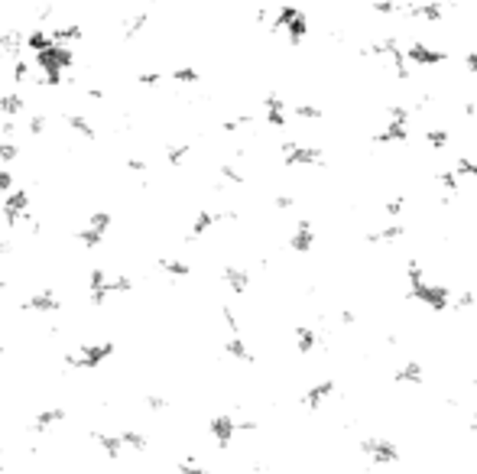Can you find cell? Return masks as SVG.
Returning a JSON list of instances; mask_svg holds the SVG:
<instances>
[{
  "mask_svg": "<svg viewBox=\"0 0 477 474\" xmlns=\"http://www.w3.org/2000/svg\"><path fill=\"white\" fill-rule=\"evenodd\" d=\"M88 98H91V101H101V98H104V91H101V88H88Z\"/></svg>",
  "mask_w": 477,
  "mask_h": 474,
  "instance_id": "cell-32",
  "label": "cell"
},
{
  "mask_svg": "<svg viewBox=\"0 0 477 474\" xmlns=\"http://www.w3.org/2000/svg\"><path fill=\"white\" fill-rule=\"evenodd\" d=\"M108 289L110 293H130V289H134V280H130V276H117V280H108Z\"/></svg>",
  "mask_w": 477,
  "mask_h": 474,
  "instance_id": "cell-23",
  "label": "cell"
},
{
  "mask_svg": "<svg viewBox=\"0 0 477 474\" xmlns=\"http://www.w3.org/2000/svg\"><path fill=\"white\" fill-rule=\"evenodd\" d=\"M17 134V127H13V120H7V124H4V136H13Z\"/></svg>",
  "mask_w": 477,
  "mask_h": 474,
  "instance_id": "cell-33",
  "label": "cell"
},
{
  "mask_svg": "<svg viewBox=\"0 0 477 474\" xmlns=\"http://www.w3.org/2000/svg\"><path fill=\"white\" fill-rule=\"evenodd\" d=\"M17 156H20V146L13 143L10 136H4V140H0V162H13Z\"/></svg>",
  "mask_w": 477,
  "mask_h": 474,
  "instance_id": "cell-22",
  "label": "cell"
},
{
  "mask_svg": "<svg viewBox=\"0 0 477 474\" xmlns=\"http://www.w3.org/2000/svg\"><path fill=\"white\" fill-rule=\"evenodd\" d=\"M10 250H13V241H10V237H0V257H7Z\"/></svg>",
  "mask_w": 477,
  "mask_h": 474,
  "instance_id": "cell-31",
  "label": "cell"
},
{
  "mask_svg": "<svg viewBox=\"0 0 477 474\" xmlns=\"http://www.w3.org/2000/svg\"><path fill=\"white\" fill-rule=\"evenodd\" d=\"M13 186H17L13 172H10V169H0V195H10V192H13Z\"/></svg>",
  "mask_w": 477,
  "mask_h": 474,
  "instance_id": "cell-24",
  "label": "cell"
},
{
  "mask_svg": "<svg viewBox=\"0 0 477 474\" xmlns=\"http://www.w3.org/2000/svg\"><path fill=\"white\" fill-rule=\"evenodd\" d=\"M59 423H65V409L52 406V409L36 413V419H33V425H30V429H33V432H46V429H52V425H59Z\"/></svg>",
  "mask_w": 477,
  "mask_h": 474,
  "instance_id": "cell-7",
  "label": "cell"
},
{
  "mask_svg": "<svg viewBox=\"0 0 477 474\" xmlns=\"http://www.w3.org/2000/svg\"><path fill=\"white\" fill-rule=\"evenodd\" d=\"M120 439H124L127 449H134V451H146V449H150V442H146V435H143V432H136V429L120 432Z\"/></svg>",
  "mask_w": 477,
  "mask_h": 474,
  "instance_id": "cell-19",
  "label": "cell"
},
{
  "mask_svg": "<svg viewBox=\"0 0 477 474\" xmlns=\"http://www.w3.org/2000/svg\"><path fill=\"white\" fill-rule=\"evenodd\" d=\"M146 409H153V413H163V409H169V399H166V397H146Z\"/></svg>",
  "mask_w": 477,
  "mask_h": 474,
  "instance_id": "cell-28",
  "label": "cell"
},
{
  "mask_svg": "<svg viewBox=\"0 0 477 474\" xmlns=\"http://www.w3.org/2000/svg\"><path fill=\"white\" fill-rule=\"evenodd\" d=\"M136 82H140V85H146V88H156L159 82H163V72H140V75H136Z\"/></svg>",
  "mask_w": 477,
  "mask_h": 474,
  "instance_id": "cell-25",
  "label": "cell"
},
{
  "mask_svg": "<svg viewBox=\"0 0 477 474\" xmlns=\"http://www.w3.org/2000/svg\"><path fill=\"white\" fill-rule=\"evenodd\" d=\"M88 224H94V228H101V231H108L110 228V214L108 212H94Z\"/></svg>",
  "mask_w": 477,
  "mask_h": 474,
  "instance_id": "cell-27",
  "label": "cell"
},
{
  "mask_svg": "<svg viewBox=\"0 0 477 474\" xmlns=\"http://www.w3.org/2000/svg\"><path fill=\"white\" fill-rule=\"evenodd\" d=\"M26 208H30V192L26 188H13L7 195V202H4V221H7V228H17L20 218H26Z\"/></svg>",
  "mask_w": 477,
  "mask_h": 474,
  "instance_id": "cell-3",
  "label": "cell"
},
{
  "mask_svg": "<svg viewBox=\"0 0 477 474\" xmlns=\"http://www.w3.org/2000/svg\"><path fill=\"white\" fill-rule=\"evenodd\" d=\"M146 23H150V13H146V10H143V13H136V17H130V20L124 23V39H134V36H140Z\"/></svg>",
  "mask_w": 477,
  "mask_h": 474,
  "instance_id": "cell-18",
  "label": "cell"
},
{
  "mask_svg": "<svg viewBox=\"0 0 477 474\" xmlns=\"http://www.w3.org/2000/svg\"><path fill=\"white\" fill-rule=\"evenodd\" d=\"M0 286H4V280H0Z\"/></svg>",
  "mask_w": 477,
  "mask_h": 474,
  "instance_id": "cell-34",
  "label": "cell"
},
{
  "mask_svg": "<svg viewBox=\"0 0 477 474\" xmlns=\"http://www.w3.org/2000/svg\"><path fill=\"white\" fill-rule=\"evenodd\" d=\"M124 166H127V169H130V172H146V162H143V160H136V156H134V160H127Z\"/></svg>",
  "mask_w": 477,
  "mask_h": 474,
  "instance_id": "cell-30",
  "label": "cell"
},
{
  "mask_svg": "<svg viewBox=\"0 0 477 474\" xmlns=\"http://www.w3.org/2000/svg\"><path fill=\"white\" fill-rule=\"evenodd\" d=\"M26 127H30V134L33 136H42V130H46V114H33Z\"/></svg>",
  "mask_w": 477,
  "mask_h": 474,
  "instance_id": "cell-26",
  "label": "cell"
},
{
  "mask_svg": "<svg viewBox=\"0 0 477 474\" xmlns=\"http://www.w3.org/2000/svg\"><path fill=\"white\" fill-rule=\"evenodd\" d=\"M159 270L166 273V276H179V280H182V276L192 273V267L185 260H176V257H163V260H159Z\"/></svg>",
  "mask_w": 477,
  "mask_h": 474,
  "instance_id": "cell-12",
  "label": "cell"
},
{
  "mask_svg": "<svg viewBox=\"0 0 477 474\" xmlns=\"http://www.w3.org/2000/svg\"><path fill=\"white\" fill-rule=\"evenodd\" d=\"M23 46H26V39H20V33H0V49L7 52V56H13V59H20Z\"/></svg>",
  "mask_w": 477,
  "mask_h": 474,
  "instance_id": "cell-16",
  "label": "cell"
},
{
  "mask_svg": "<svg viewBox=\"0 0 477 474\" xmlns=\"http://www.w3.org/2000/svg\"><path fill=\"white\" fill-rule=\"evenodd\" d=\"M13 78H17V82H26V78H30V65H26L23 59L13 62Z\"/></svg>",
  "mask_w": 477,
  "mask_h": 474,
  "instance_id": "cell-29",
  "label": "cell"
},
{
  "mask_svg": "<svg viewBox=\"0 0 477 474\" xmlns=\"http://www.w3.org/2000/svg\"><path fill=\"white\" fill-rule=\"evenodd\" d=\"M117 351V345L114 341H101V345H82V351L78 354H65V364L72 367V371H94L98 364H104L110 354Z\"/></svg>",
  "mask_w": 477,
  "mask_h": 474,
  "instance_id": "cell-2",
  "label": "cell"
},
{
  "mask_svg": "<svg viewBox=\"0 0 477 474\" xmlns=\"http://www.w3.org/2000/svg\"><path fill=\"white\" fill-rule=\"evenodd\" d=\"M224 354H227V357H234V361H243V364H250V361H253V351L247 347V341H243L241 335H231V338H227Z\"/></svg>",
  "mask_w": 477,
  "mask_h": 474,
  "instance_id": "cell-8",
  "label": "cell"
},
{
  "mask_svg": "<svg viewBox=\"0 0 477 474\" xmlns=\"http://www.w3.org/2000/svg\"><path fill=\"white\" fill-rule=\"evenodd\" d=\"M218 221H224V214H221V212H218V214H215V212H201V214H195V221H192V234H189V237L195 241V237H201L205 231L215 228Z\"/></svg>",
  "mask_w": 477,
  "mask_h": 474,
  "instance_id": "cell-9",
  "label": "cell"
},
{
  "mask_svg": "<svg viewBox=\"0 0 477 474\" xmlns=\"http://www.w3.org/2000/svg\"><path fill=\"white\" fill-rule=\"evenodd\" d=\"M23 108H26V101L20 98L17 91L0 98V114H4V117H20V114H23Z\"/></svg>",
  "mask_w": 477,
  "mask_h": 474,
  "instance_id": "cell-11",
  "label": "cell"
},
{
  "mask_svg": "<svg viewBox=\"0 0 477 474\" xmlns=\"http://www.w3.org/2000/svg\"><path fill=\"white\" fill-rule=\"evenodd\" d=\"M65 124L75 130L78 136H84V140H94V127H91V120L84 117V114H65Z\"/></svg>",
  "mask_w": 477,
  "mask_h": 474,
  "instance_id": "cell-14",
  "label": "cell"
},
{
  "mask_svg": "<svg viewBox=\"0 0 477 474\" xmlns=\"http://www.w3.org/2000/svg\"><path fill=\"white\" fill-rule=\"evenodd\" d=\"M23 309L26 312H39V315H49V312H59L62 309V302H59V296L52 293V289H39V293H33V296L23 302Z\"/></svg>",
  "mask_w": 477,
  "mask_h": 474,
  "instance_id": "cell-4",
  "label": "cell"
},
{
  "mask_svg": "<svg viewBox=\"0 0 477 474\" xmlns=\"http://www.w3.org/2000/svg\"><path fill=\"white\" fill-rule=\"evenodd\" d=\"M208 432H211V439L218 442V449H227L231 439H234L241 429H237V423L231 419V416H215V419L208 423Z\"/></svg>",
  "mask_w": 477,
  "mask_h": 474,
  "instance_id": "cell-5",
  "label": "cell"
},
{
  "mask_svg": "<svg viewBox=\"0 0 477 474\" xmlns=\"http://www.w3.org/2000/svg\"><path fill=\"white\" fill-rule=\"evenodd\" d=\"M169 78H172L176 85H198L201 72H198V68H192V65H179V68H172V72H169Z\"/></svg>",
  "mask_w": 477,
  "mask_h": 474,
  "instance_id": "cell-13",
  "label": "cell"
},
{
  "mask_svg": "<svg viewBox=\"0 0 477 474\" xmlns=\"http://www.w3.org/2000/svg\"><path fill=\"white\" fill-rule=\"evenodd\" d=\"M221 280H224L227 289L237 293V296H243V293L250 289V273L243 270V267H224V270H221Z\"/></svg>",
  "mask_w": 477,
  "mask_h": 474,
  "instance_id": "cell-6",
  "label": "cell"
},
{
  "mask_svg": "<svg viewBox=\"0 0 477 474\" xmlns=\"http://www.w3.org/2000/svg\"><path fill=\"white\" fill-rule=\"evenodd\" d=\"M75 237H78V241H82V247H88V250H94V247H98L101 241H104V231H101V228H94V224H88V228H82Z\"/></svg>",
  "mask_w": 477,
  "mask_h": 474,
  "instance_id": "cell-17",
  "label": "cell"
},
{
  "mask_svg": "<svg viewBox=\"0 0 477 474\" xmlns=\"http://www.w3.org/2000/svg\"><path fill=\"white\" fill-rule=\"evenodd\" d=\"M36 65L42 68V85H62V72L75 65V52L65 43H52L36 52Z\"/></svg>",
  "mask_w": 477,
  "mask_h": 474,
  "instance_id": "cell-1",
  "label": "cell"
},
{
  "mask_svg": "<svg viewBox=\"0 0 477 474\" xmlns=\"http://www.w3.org/2000/svg\"><path fill=\"white\" fill-rule=\"evenodd\" d=\"M52 39H56V43H78V39H82V26L78 23H68V26H56V30H52Z\"/></svg>",
  "mask_w": 477,
  "mask_h": 474,
  "instance_id": "cell-15",
  "label": "cell"
},
{
  "mask_svg": "<svg viewBox=\"0 0 477 474\" xmlns=\"http://www.w3.org/2000/svg\"><path fill=\"white\" fill-rule=\"evenodd\" d=\"M94 442H98V449L104 451L108 458H117L120 449H124V439H120V435H104V432H94Z\"/></svg>",
  "mask_w": 477,
  "mask_h": 474,
  "instance_id": "cell-10",
  "label": "cell"
},
{
  "mask_svg": "<svg viewBox=\"0 0 477 474\" xmlns=\"http://www.w3.org/2000/svg\"><path fill=\"white\" fill-rule=\"evenodd\" d=\"M189 153H192V146H189V143H172V146H166V162H169V166H179Z\"/></svg>",
  "mask_w": 477,
  "mask_h": 474,
  "instance_id": "cell-21",
  "label": "cell"
},
{
  "mask_svg": "<svg viewBox=\"0 0 477 474\" xmlns=\"http://www.w3.org/2000/svg\"><path fill=\"white\" fill-rule=\"evenodd\" d=\"M56 39H52V33H42V30H33V33L26 36V49H33V52H42L46 46H52Z\"/></svg>",
  "mask_w": 477,
  "mask_h": 474,
  "instance_id": "cell-20",
  "label": "cell"
}]
</instances>
